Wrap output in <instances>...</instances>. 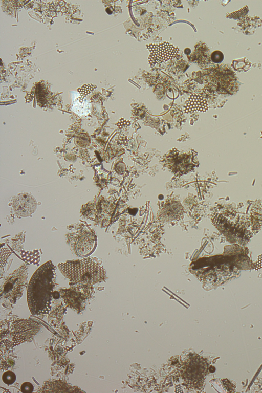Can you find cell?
I'll return each instance as SVG.
<instances>
[{
	"label": "cell",
	"mask_w": 262,
	"mask_h": 393,
	"mask_svg": "<svg viewBox=\"0 0 262 393\" xmlns=\"http://www.w3.org/2000/svg\"><path fill=\"white\" fill-rule=\"evenodd\" d=\"M58 268L66 277L74 282L95 283L105 276L103 267L90 257L60 263Z\"/></svg>",
	"instance_id": "obj_2"
},
{
	"label": "cell",
	"mask_w": 262,
	"mask_h": 393,
	"mask_svg": "<svg viewBox=\"0 0 262 393\" xmlns=\"http://www.w3.org/2000/svg\"><path fill=\"white\" fill-rule=\"evenodd\" d=\"M183 207L178 201L169 199L166 200L159 211L158 217L164 222L179 220L183 212Z\"/></svg>",
	"instance_id": "obj_8"
},
{
	"label": "cell",
	"mask_w": 262,
	"mask_h": 393,
	"mask_svg": "<svg viewBox=\"0 0 262 393\" xmlns=\"http://www.w3.org/2000/svg\"><path fill=\"white\" fill-rule=\"evenodd\" d=\"M208 108L206 99L201 95L192 94L186 102L184 106L185 113L194 112H205Z\"/></svg>",
	"instance_id": "obj_9"
},
{
	"label": "cell",
	"mask_w": 262,
	"mask_h": 393,
	"mask_svg": "<svg viewBox=\"0 0 262 393\" xmlns=\"http://www.w3.org/2000/svg\"><path fill=\"white\" fill-rule=\"evenodd\" d=\"M146 48L150 52L148 61L151 68L157 63L175 58L180 50L178 47L166 42L148 44L146 45Z\"/></svg>",
	"instance_id": "obj_5"
},
{
	"label": "cell",
	"mask_w": 262,
	"mask_h": 393,
	"mask_svg": "<svg viewBox=\"0 0 262 393\" xmlns=\"http://www.w3.org/2000/svg\"><path fill=\"white\" fill-rule=\"evenodd\" d=\"M13 207L18 216L28 217L36 211L37 202L32 195L28 193H23L17 195L14 200Z\"/></svg>",
	"instance_id": "obj_6"
},
{
	"label": "cell",
	"mask_w": 262,
	"mask_h": 393,
	"mask_svg": "<svg viewBox=\"0 0 262 393\" xmlns=\"http://www.w3.org/2000/svg\"><path fill=\"white\" fill-rule=\"evenodd\" d=\"M211 59L214 63H221L224 59V55L220 51H215L211 55Z\"/></svg>",
	"instance_id": "obj_11"
},
{
	"label": "cell",
	"mask_w": 262,
	"mask_h": 393,
	"mask_svg": "<svg viewBox=\"0 0 262 393\" xmlns=\"http://www.w3.org/2000/svg\"><path fill=\"white\" fill-rule=\"evenodd\" d=\"M195 156L193 152L180 151L174 148L163 157L164 166L177 176L186 174L192 170L196 165Z\"/></svg>",
	"instance_id": "obj_3"
},
{
	"label": "cell",
	"mask_w": 262,
	"mask_h": 393,
	"mask_svg": "<svg viewBox=\"0 0 262 393\" xmlns=\"http://www.w3.org/2000/svg\"><path fill=\"white\" fill-rule=\"evenodd\" d=\"M55 277V267L51 261L42 265L32 276L28 290V305L32 314L50 311Z\"/></svg>",
	"instance_id": "obj_1"
},
{
	"label": "cell",
	"mask_w": 262,
	"mask_h": 393,
	"mask_svg": "<svg viewBox=\"0 0 262 393\" xmlns=\"http://www.w3.org/2000/svg\"><path fill=\"white\" fill-rule=\"evenodd\" d=\"M1 265L3 267L5 265L7 258L11 254V251L7 248H1Z\"/></svg>",
	"instance_id": "obj_12"
},
{
	"label": "cell",
	"mask_w": 262,
	"mask_h": 393,
	"mask_svg": "<svg viewBox=\"0 0 262 393\" xmlns=\"http://www.w3.org/2000/svg\"><path fill=\"white\" fill-rule=\"evenodd\" d=\"M206 361L199 356L189 358L183 364L182 378L190 387H197L202 384L206 374Z\"/></svg>",
	"instance_id": "obj_4"
},
{
	"label": "cell",
	"mask_w": 262,
	"mask_h": 393,
	"mask_svg": "<svg viewBox=\"0 0 262 393\" xmlns=\"http://www.w3.org/2000/svg\"><path fill=\"white\" fill-rule=\"evenodd\" d=\"M16 375L12 371H7L5 372L2 376V380L4 383L7 385H11L14 383L16 380Z\"/></svg>",
	"instance_id": "obj_10"
},
{
	"label": "cell",
	"mask_w": 262,
	"mask_h": 393,
	"mask_svg": "<svg viewBox=\"0 0 262 393\" xmlns=\"http://www.w3.org/2000/svg\"><path fill=\"white\" fill-rule=\"evenodd\" d=\"M33 385L28 382L24 383L20 387L21 391L23 393L32 392L33 391Z\"/></svg>",
	"instance_id": "obj_13"
},
{
	"label": "cell",
	"mask_w": 262,
	"mask_h": 393,
	"mask_svg": "<svg viewBox=\"0 0 262 393\" xmlns=\"http://www.w3.org/2000/svg\"><path fill=\"white\" fill-rule=\"evenodd\" d=\"M97 238L95 234L85 231L77 237L75 244L76 254L81 257L91 254L96 247Z\"/></svg>",
	"instance_id": "obj_7"
}]
</instances>
